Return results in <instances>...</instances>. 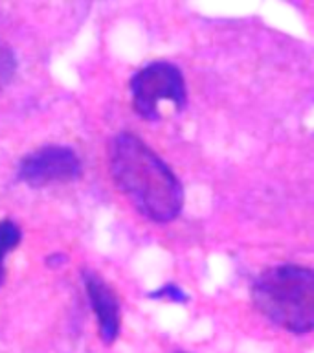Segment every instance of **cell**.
Returning <instances> with one entry per match:
<instances>
[{
	"label": "cell",
	"instance_id": "9",
	"mask_svg": "<svg viewBox=\"0 0 314 353\" xmlns=\"http://www.w3.org/2000/svg\"><path fill=\"white\" fill-rule=\"evenodd\" d=\"M176 353H187V352H176Z\"/></svg>",
	"mask_w": 314,
	"mask_h": 353
},
{
	"label": "cell",
	"instance_id": "2",
	"mask_svg": "<svg viewBox=\"0 0 314 353\" xmlns=\"http://www.w3.org/2000/svg\"><path fill=\"white\" fill-rule=\"evenodd\" d=\"M252 302L272 324L296 335L311 333L314 325V272L296 263L270 267L253 280Z\"/></svg>",
	"mask_w": 314,
	"mask_h": 353
},
{
	"label": "cell",
	"instance_id": "5",
	"mask_svg": "<svg viewBox=\"0 0 314 353\" xmlns=\"http://www.w3.org/2000/svg\"><path fill=\"white\" fill-rule=\"evenodd\" d=\"M83 281H85V289H87V296L90 300L92 311L98 319L101 342L110 346L120 335L121 314L118 296L110 289L109 283L94 270H83Z\"/></svg>",
	"mask_w": 314,
	"mask_h": 353
},
{
	"label": "cell",
	"instance_id": "3",
	"mask_svg": "<svg viewBox=\"0 0 314 353\" xmlns=\"http://www.w3.org/2000/svg\"><path fill=\"white\" fill-rule=\"evenodd\" d=\"M132 107L143 120L160 118V101H171L175 109H186L187 90L180 68L167 61H154L131 77Z\"/></svg>",
	"mask_w": 314,
	"mask_h": 353
},
{
	"label": "cell",
	"instance_id": "8",
	"mask_svg": "<svg viewBox=\"0 0 314 353\" xmlns=\"http://www.w3.org/2000/svg\"><path fill=\"white\" fill-rule=\"evenodd\" d=\"M149 296L151 298H169V300H173V302H187L186 292L182 291V289H178L176 285H173V283L162 287L160 291L151 292Z\"/></svg>",
	"mask_w": 314,
	"mask_h": 353
},
{
	"label": "cell",
	"instance_id": "6",
	"mask_svg": "<svg viewBox=\"0 0 314 353\" xmlns=\"http://www.w3.org/2000/svg\"><path fill=\"white\" fill-rule=\"evenodd\" d=\"M22 232L21 228L11 219H0V285L6 278L4 258L21 243Z\"/></svg>",
	"mask_w": 314,
	"mask_h": 353
},
{
	"label": "cell",
	"instance_id": "4",
	"mask_svg": "<svg viewBox=\"0 0 314 353\" xmlns=\"http://www.w3.org/2000/svg\"><path fill=\"white\" fill-rule=\"evenodd\" d=\"M19 181L30 188L68 184L81 176V160L66 145H44L19 162Z\"/></svg>",
	"mask_w": 314,
	"mask_h": 353
},
{
	"label": "cell",
	"instance_id": "1",
	"mask_svg": "<svg viewBox=\"0 0 314 353\" xmlns=\"http://www.w3.org/2000/svg\"><path fill=\"white\" fill-rule=\"evenodd\" d=\"M110 173L136 212L153 223L176 219L184 190L171 168L132 132H120L110 143Z\"/></svg>",
	"mask_w": 314,
	"mask_h": 353
},
{
	"label": "cell",
	"instance_id": "7",
	"mask_svg": "<svg viewBox=\"0 0 314 353\" xmlns=\"http://www.w3.org/2000/svg\"><path fill=\"white\" fill-rule=\"evenodd\" d=\"M17 72V59L13 50L6 43L0 41V90L6 88L15 77Z\"/></svg>",
	"mask_w": 314,
	"mask_h": 353
}]
</instances>
